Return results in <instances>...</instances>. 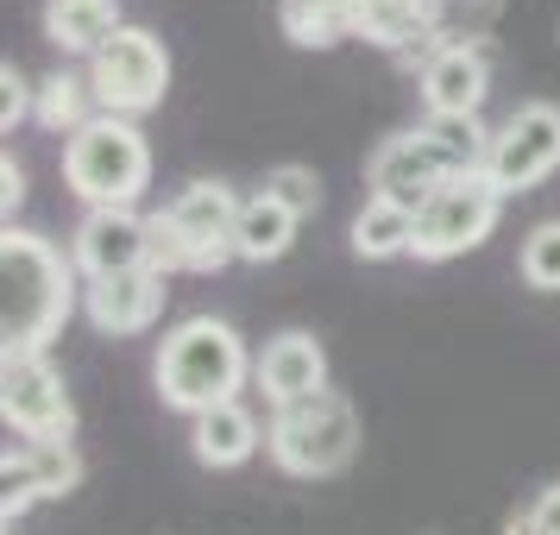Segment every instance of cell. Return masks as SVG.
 I'll use <instances>...</instances> for the list:
<instances>
[{"instance_id":"obj_1","label":"cell","mask_w":560,"mask_h":535,"mask_svg":"<svg viewBox=\"0 0 560 535\" xmlns=\"http://www.w3.org/2000/svg\"><path fill=\"white\" fill-rule=\"evenodd\" d=\"M0 347L7 359H38L77 309V258H63L45 233H0Z\"/></svg>"},{"instance_id":"obj_2","label":"cell","mask_w":560,"mask_h":535,"mask_svg":"<svg viewBox=\"0 0 560 535\" xmlns=\"http://www.w3.org/2000/svg\"><path fill=\"white\" fill-rule=\"evenodd\" d=\"M253 365L258 359L246 353V340H240L233 322H221V315H189V322H177V328L158 340L152 379H158L164 409H183V416L196 422L208 409L240 404Z\"/></svg>"},{"instance_id":"obj_3","label":"cell","mask_w":560,"mask_h":535,"mask_svg":"<svg viewBox=\"0 0 560 535\" xmlns=\"http://www.w3.org/2000/svg\"><path fill=\"white\" fill-rule=\"evenodd\" d=\"M485 158H491V132L479 120H422L409 132H390L372 152L365 183H372L378 202L422 208L454 177H485Z\"/></svg>"},{"instance_id":"obj_4","label":"cell","mask_w":560,"mask_h":535,"mask_svg":"<svg viewBox=\"0 0 560 535\" xmlns=\"http://www.w3.org/2000/svg\"><path fill=\"white\" fill-rule=\"evenodd\" d=\"M240 196L221 177H196L183 183L171 202L152 214V265L171 271H221L233 265V228H240Z\"/></svg>"},{"instance_id":"obj_5","label":"cell","mask_w":560,"mask_h":535,"mask_svg":"<svg viewBox=\"0 0 560 535\" xmlns=\"http://www.w3.org/2000/svg\"><path fill=\"white\" fill-rule=\"evenodd\" d=\"M63 183L89 208H139V196L152 189V139L139 132V120L95 114L77 139H63Z\"/></svg>"},{"instance_id":"obj_6","label":"cell","mask_w":560,"mask_h":535,"mask_svg":"<svg viewBox=\"0 0 560 535\" xmlns=\"http://www.w3.org/2000/svg\"><path fill=\"white\" fill-rule=\"evenodd\" d=\"M359 409L347 391H315L303 404L271 409V429H265V454L278 460L290 479H334L347 473L359 454Z\"/></svg>"},{"instance_id":"obj_7","label":"cell","mask_w":560,"mask_h":535,"mask_svg":"<svg viewBox=\"0 0 560 535\" xmlns=\"http://www.w3.org/2000/svg\"><path fill=\"white\" fill-rule=\"evenodd\" d=\"M89 89H95L102 114H120V120L152 114L171 95V51H164V38L145 26H120L102 51L89 57Z\"/></svg>"},{"instance_id":"obj_8","label":"cell","mask_w":560,"mask_h":535,"mask_svg":"<svg viewBox=\"0 0 560 535\" xmlns=\"http://www.w3.org/2000/svg\"><path fill=\"white\" fill-rule=\"evenodd\" d=\"M498 214H504V196L491 183L454 177L447 189H434L429 202L416 208V246L409 253L422 258V265H447V258L485 246L491 228H498Z\"/></svg>"},{"instance_id":"obj_9","label":"cell","mask_w":560,"mask_h":535,"mask_svg":"<svg viewBox=\"0 0 560 535\" xmlns=\"http://www.w3.org/2000/svg\"><path fill=\"white\" fill-rule=\"evenodd\" d=\"M560 171V107L555 102H523L504 127L491 132V158H485V183L498 196H523L535 183Z\"/></svg>"},{"instance_id":"obj_10","label":"cell","mask_w":560,"mask_h":535,"mask_svg":"<svg viewBox=\"0 0 560 535\" xmlns=\"http://www.w3.org/2000/svg\"><path fill=\"white\" fill-rule=\"evenodd\" d=\"M0 416L7 429L26 441H70L77 434V404L70 384L57 379V365L38 359H0Z\"/></svg>"},{"instance_id":"obj_11","label":"cell","mask_w":560,"mask_h":535,"mask_svg":"<svg viewBox=\"0 0 560 535\" xmlns=\"http://www.w3.org/2000/svg\"><path fill=\"white\" fill-rule=\"evenodd\" d=\"M82 283L95 278H127V271H158L152 265V214L139 208H89L77 240H70Z\"/></svg>"},{"instance_id":"obj_12","label":"cell","mask_w":560,"mask_h":535,"mask_svg":"<svg viewBox=\"0 0 560 535\" xmlns=\"http://www.w3.org/2000/svg\"><path fill=\"white\" fill-rule=\"evenodd\" d=\"M82 485V460L70 441H7V530H13V516H26L38 498H63V491H77Z\"/></svg>"},{"instance_id":"obj_13","label":"cell","mask_w":560,"mask_h":535,"mask_svg":"<svg viewBox=\"0 0 560 535\" xmlns=\"http://www.w3.org/2000/svg\"><path fill=\"white\" fill-rule=\"evenodd\" d=\"M491 95V57L479 45H441L422 63V107L429 120H479Z\"/></svg>"},{"instance_id":"obj_14","label":"cell","mask_w":560,"mask_h":535,"mask_svg":"<svg viewBox=\"0 0 560 535\" xmlns=\"http://www.w3.org/2000/svg\"><path fill=\"white\" fill-rule=\"evenodd\" d=\"M164 296H171V278L164 271H127V278H95L82 283V315L95 322V334H145L164 315Z\"/></svg>"},{"instance_id":"obj_15","label":"cell","mask_w":560,"mask_h":535,"mask_svg":"<svg viewBox=\"0 0 560 535\" xmlns=\"http://www.w3.org/2000/svg\"><path fill=\"white\" fill-rule=\"evenodd\" d=\"M253 379H258V391H265L271 409L303 404V397H315V391H328V347H322L308 328H283L278 340H265Z\"/></svg>"},{"instance_id":"obj_16","label":"cell","mask_w":560,"mask_h":535,"mask_svg":"<svg viewBox=\"0 0 560 535\" xmlns=\"http://www.w3.org/2000/svg\"><path fill=\"white\" fill-rule=\"evenodd\" d=\"M258 447H265V429H258V416L246 404H221L189 422V454L202 460V466H214V473L246 466Z\"/></svg>"},{"instance_id":"obj_17","label":"cell","mask_w":560,"mask_h":535,"mask_svg":"<svg viewBox=\"0 0 560 535\" xmlns=\"http://www.w3.org/2000/svg\"><path fill=\"white\" fill-rule=\"evenodd\" d=\"M296 214L271 196V189H258V196H246V208H240V228H233V253L246 258V265H278L290 246H296Z\"/></svg>"},{"instance_id":"obj_18","label":"cell","mask_w":560,"mask_h":535,"mask_svg":"<svg viewBox=\"0 0 560 535\" xmlns=\"http://www.w3.org/2000/svg\"><path fill=\"white\" fill-rule=\"evenodd\" d=\"M120 26L127 20H120L114 0H45V32H51L57 51L70 57H95Z\"/></svg>"},{"instance_id":"obj_19","label":"cell","mask_w":560,"mask_h":535,"mask_svg":"<svg viewBox=\"0 0 560 535\" xmlns=\"http://www.w3.org/2000/svg\"><path fill=\"white\" fill-rule=\"evenodd\" d=\"M353 258H372V265H384V258H404L409 246H416V208H397V202H372L353 214Z\"/></svg>"},{"instance_id":"obj_20","label":"cell","mask_w":560,"mask_h":535,"mask_svg":"<svg viewBox=\"0 0 560 535\" xmlns=\"http://www.w3.org/2000/svg\"><path fill=\"white\" fill-rule=\"evenodd\" d=\"M89 102H95V89H89V77H77V70H51V77L38 82V95H32V120L45 132H63V139H77L95 114H89Z\"/></svg>"},{"instance_id":"obj_21","label":"cell","mask_w":560,"mask_h":535,"mask_svg":"<svg viewBox=\"0 0 560 535\" xmlns=\"http://www.w3.org/2000/svg\"><path fill=\"white\" fill-rule=\"evenodd\" d=\"M283 32L303 51H328L353 32V0H283Z\"/></svg>"},{"instance_id":"obj_22","label":"cell","mask_w":560,"mask_h":535,"mask_svg":"<svg viewBox=\"0 0 560 535\" xmlns=\"http://www.w3.org/2000/svg\"><path fill=\"white\" fill-rule=\"evenodd\" d=\"M516 271H523L529 290L555 296L560 290V221H535L529 240H523V253H516Z\"/></svg>"},{"instance_id":"obj_23","label":"cell","mask_w":560,"mask_h":535,"mask_svg":"<svg viewBox=\"0 0 560 535\" xmlns=\"http://www.w3.org/2000/svg\"><path fill=\"white\" fill-rule=\"evenodd\" d=\"M265 189L278 196L296 221H308V214H322V177L308 171V164H278L271 177H265Z\"/></svg>"},{"instance_id":"obj_24","label":"cell","mask_w":560,"mask_h":535,"mask_svg":"<svg viewBox=\"0 0 560 535\" xmlns=\"http://www.w3.org/2000/svg\"><path fill=\"white\" fill-rule=\"evenodd\" d=\"M504 535H560V485H541L529 504L504 523Z\"/></svg>"},{"instance_id":"obj_25","label":"cell","mask_w":560,"mask_h":535,"mask_svg":"<svg viewBox=\"0 0 560 535\" xmlns=\"http://www.w3.org/2000/svg\"><path fill=\"white\" fill-rule=\"evenodd\" d=\"M0 89H7V102H0V127L13 132V127H20V120H32V95H38V89H32V82H26V70H20L13 57L0 63Z\"/></svg>"},{"instance_id":"obj_26","label":"cell","mask_w":560,"mask_h":535,"mask_svg":"<svg viewBox=\"0 0 560 535\" xmlns=\"http://www.w3.org/2000/svg\"><path fill=\"white\" fill-rule=\"evenodd\" d=\"M20 202H26V171L7 158V164H0V208H7V228H13V208Z\"/></svg>"},{"instance_id":"obj_27","label":"cell","mask_w":560,"mask_h":535,"mask_svg":"<svg viewBox=\"0 0 560 535\" xmlns=\"http://www.w3.org/2000/svg\"><path fill=\"white\" fill-rule=\"evenodd\" d=\"M555 38H560V26H555Z\"/></svg>"}]
</instances>
